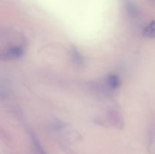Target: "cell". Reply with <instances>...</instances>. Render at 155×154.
Segmentation results:
<instances>
[{
	"mask_svg": "<svg viewBox=\"0 0 155 154\" xmlns=\"http://www.w3.org/2000/svg\"><path fill=\"white\" fill-rule=\"evenodd\" d=\"M23 54V49L20 46H14L9 48L5 52V57L8 58H18Z\"/></svg>",
	"mask_w": 155,
	"mask_h": 154,
	"instance_id": "6da1fadb",
	"label": "cell"
},
{
	"mask_svg": "<svg viewBox=\"0 0 155 154\" xmlns=\"http://www.w3.org/2000/svg\"><path fill=\"white\" fill-rule=\"evenodd\" d=\"M120 81L117 75H110L107 78V83L110 88L116 89L119 87V85Z\"/></svg>",
	"mask_w": 155,
	"mask_h": 154,
	"instance_id": "7a4b0ae2",
	"label": "cell"
},
{
	"mask_svg": "<svg viewBox=\"0 0 155 154\" xmlns=\"http://www.w3.org/2000/svg\"><path fill=\"white\" fill-rule=\"evenodd\" d=\"M32 143H33V149H34L35 152H36V154H45L43 148L42 147L40 143H39V141H38L37 140H36V138L34 137V136L32 137Z\"/></svg>",
	"mask_w": 155,
	"mask_h": 154,
	"instance_id": "3957f363",
	"label": "cell"
},
{
	"mask_svg": "<svg viewBox=\"0 0 155 154\" xmlns=\"http://www.w3.org/2000/svg\"><path fill=\"white\" fill-rule=\"evenodd\" d=\"M154 33H155L154 24V21H152V22H151V24H150L149 25L145 28V35L149 38H154Z\"/></svg>",
	"mask_w": 155,
	"mask_h": 154,
	"instance_id": "277c9868",
	"label": "cell"
},
{
	"mask_svg": "<svg viewBox=\"0 0 155 154\" xmlns=\"http://www.w3.org/2000/svg\"><path fill=\"white\" fill-rule=\"evenodd\" d=\"M127 11H128L129 14L132 17H134L137 15L138 10L137 8L135 5L132 4V3H128L127 4Z\"/></svg>",
	"mask_w": 155,
	"mask_h": 154,
	"instance_id": "5b68a950",
	"label": "cell"
},
{
	"mask_svg": "<svg viewBox=\"0 0 155 154\" xmlns=\"http://www.w3.org/2000/svg\"><path fill=\"white\" fill-rule=\"evenodd\" d=\"M73 58H74V60L77 64H81L83 63V57L80 55V53L75 49L73 50Z\"/></svg>",
	"mask_w": 155,
	"mask_h": 154,
	"instance_id": "8992f818",
	"label": "cell"
}]
</instances>
